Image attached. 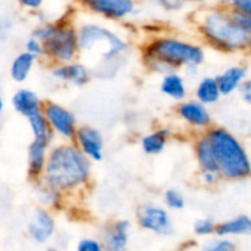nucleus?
Segmentation results:
<instances>
[{"mask_svg": "<svg viewBox=\"0 0 251 251\" xmlns=\"http://www.w3.org/2000/svg\"><path fill=\"white\" fill-rule=\"evenodd\" d=\"M90 166L86 157L74 147H59L47 163V180L54 189H69L87 179Z\"/></svg>", "mask_w": 251, "mask_h": 251, "instance_id": "f257e3e1", "label": "nucleus"}, {"mask_svg": "<svg viewBox=\"0 0 251 251\" xmlns=\"http://www.w3.org/2000/svg\"><path fill=\"white\" fill-rule=\"evenodd\" d=\"M218 172L228 178H242L250 173V164L239 142L225 130H213L208 136Z\"/></svg>", "mask_w": 251, "mask_h": 251, "instance_id": "f03ea898", "label": "nucleus"}, {"mask_svg": "<svg viewBox=\"0 0 251 251\" xmlns=\"http://www.w3.org/2000/svg\"><path fill=\"white\" fill-rule=\"evenodd\" d=\"M207 37L226 48H239L247 44L249 33L237 21L222 14H211L203 24Z\"/></svg>", "mask_w": 251, "mask_h": 251, "instance_id": "7ed1b4c3", "label": "nucleus"}, {"mask_svg": "<svg viewBox=\"0 0 251 251\" xmlns=\"http://www.w3.org/2000/svg\"><path fill=\"white\" fill-rule=\"evenodd\" d=\"M150 55L164 64L196 66L202 61L203 53L200 48L176 39H161L150 48Z\"/></svg>", "mask_w": 251, "mask_h": 251, "instance_id": "20e7f679", "label": "nucleus"}, {"mask_svg": "<svg viewBox=\"0 0 251 251\" xmlns=\"http://www.w3.org/2000/svg\"><path fill=\"white\" fill-rule=\"evenodd\" d=\"M80 46L86 50L100 51L105 61H112L126 49L124 42L97 25H86L80 32Z\"/></svg>", "mask_w": 251, "mask_h": 251, "instance_id": "39448f33", "label": "nucleus"}, {"mask_svg": "<svg viewBox=\"0 0 251 251\" xmlns=\"http://www.w3.org/2000/svg\"><path fill=\"white\" fill-rule=\"evenodd\" d=\"M36 38L43 42L46 50L59 60H71L76 51L75 33L65 27L44 26L36 32Z\"/></svg>", "mask_w": 251, "mask_h": 251, "instance_id": "423d86ee", "label": "nucleus"}, {"mask_svg": "<svg viewBox=\"0 0 251 251\" xmlns=\"http://www.w3.org/2000/svg\"><path fill=\"white\" fill-rule=\"evenodd\" d=\"M139 221L142 227L159 234H169L173 229L167 212L159 207H144L139 213Z\"/></svg>", "mask_w": 251, "mask_h": 251, "instance_id": "0eeeda50", "label": "nucleus"}, {"mask_svg": "<svg viewBox=\"0 0 251 251\" xmlns=\"http://www.w3.org/2000/svg\"><path fill=\"white\" fill-rule=\"evenodd\" d=\"M91 9L112 19H122L134 10L132 0H82Z\"/></svg>", "mask_w": 251, "mask_h": 251, "instance_id": "6e6552de", "label": "nucleus"}, {"mask_svg": "<svg viewBox=\"0 0 251 251\" xmlns=\"http://www.w3.org/2000/svg\"><path fill=\"white\" fill-rule=\"evenodd\" d=\"M46 114L49 123L56 131L64 136H73L75 131V118L70 112L61 108L60 105L50 103L46 108Z\"/></svg>", "mask_w": 251, "mask_h": 251, "instance_id": "1a4fd4ad", "label": "nucleus"}, {"mask_svg": "<svg viewBox=\"0 0 251 251\" xmlns=\"http://www.w3.org/2000/svg\"><path fill=\"white\" fill-rule=\"evenodd\" d=\"M77 139L83 152L87 156L92 157L96 161L102 158L103 140L97 130L92 127H81L77 131Z\"/></svg>", "mask_w": 251, "mask_h": 251, "instance_id": "9d476101", "label": "nucleus"}, {"mask_svg": "<svg viewBox=\"0 0 251 251\" xmlns=\"http://www.w3.org/2000/svg\"><path fill=\"white\" fill-rule=\"evenodd\" d=\"M28 232L36 242L44 243L54 232L53 218L44 211H37L28 226Z\"/></svg>", "mask_w": 251, "mask_h": 251, "instance_id": "9b49d317", "label": "nucleus"}, {"mask_svg": "<svg viewBox=\"0 0 251 251\" xmlns=\"http://www.w3.org/2000/svg\"><path fill=\"white\" fill-rule=\"evenodd\" d=\"M12 104L16 112L28 118L39 109V100L36 93L28 90H21L15 93L12 98Z\"/></svg>", "mask_w": 251, "mask_h": 251, "instance_id": "f8f14e48", "label": "nucleus"}, {"mask_svg": "<svg viewBox=\"0 0 251 251\" xmlns=\"http://www.w3.org/2000/svg\"><path fill=\"white\" fill-rule=\"evenodd\" d=\"M54 76L64 81H70L75 85H83L88 80L87 69L80 64L74 65H64L54 70Z\"/></svg>", "mask_w": 251, "mask_h": 251, "instance_id": "ddd939ff", "label": "nucleus"}, {"mask_svg": "<svg viewBox=\"0 0 251 251\" xmlns=\"http://www.w3.org/2000/svg\"><path fill=\"white\" fill-rule=\"evenodd\" d=\"M180 114L189 123L198 126H205L210 123V115L202 104L196 102L185 103L180 107Z\"/></svg>", "mask_w": 251, "mask_h": 251, "instance_id": "4468645a", "label": "nucleus"}, {"mask_svg": "<svg viewBox=\"0 0 251 251\" xmlns=\"http://www.w3.org/2000/svg\"><path fill=\"white\" fill-rule=\"evenodd\" d=\"M130 225L127 221H120L110 228L105 237V244L109 250L124 249L127 242V229Z\"/></svg>", "mask_w": 251, "mask_h": 251, "instance_id": "2eb2a0df", "label": "nucleus"}, {"mask_svg": "<svg viewBox=\"0 0 251 251\" xmlns=\"http://www.w3.org/2000/svg\"><path fill=\"white\" fill-rule=\"evenodd\" d=\"M48 141L41 139H34L29 147L28 152V164H29V173L36 176L39 174L42 168L44 167L46 162V150Z\"/></svg>", "mask_w": 251, "mask_h": 251, "instance_id": "dca6fc26", "label": "nucleus"}, {"mask_svg": "<svg viewBox=\"0 0 251 251\" xmlns=\"http://www.w3.org/2000/svg\"><path fill=\"white\" fill-rule=\"evenodd\" d=\"M245 75L244 69L242 68H233L229 69L228 71H226L223 75H221L217 78L218 87H220L221 93L223 95H228V93L232 92L233 90L237 88V86L239 85L240 81L243 80Z\"/></svg>", "mask_w": 251, "mask_h": 251, "instance_id": "f3484780", "label": "nucleus"}, {"mask_svg": "<svg viewBox=\"0 0 251 251\" xmlns=\"http://www.w3.org/2000/svg\"><path fill=\"white\" fill-rule=\"evenodd\" d=\"M33 60L34 55L28 53V51L20 54V55L15 59L14 63H12L11 65L12 78H14L15 81H17V82H21V81L26 80L32 65H33Z\"/></svg>", "mask_w": 251, "mask_h": 251, "instance_id": "a211bd4d", "label": "nucleus"}, {"mask_svg": "<svg viewBox=\"0 0 251 251\" xmlns=\"http://www.w3.org/2000/svg\"><path fill=\"white\" fill-rule=\"evenodd\" d=\"M198 156L199 161H200L201 166L206 169V171L211 172H218L217 162H216L215 154H213L212 145L208 137L202 139L198 145Z\"/></svg>", "mask_w": 251, "mask_h": 251, "instance_id": "6ab92c4d", "label": "nucleus"}, {"mask_svg": "<svg viewBox=\"0 0 251 251\" xmlns=\"http://www.w3.org/2000/svg\"><path fill=\"white\" fill-rule=\"evenodd\" d=\"M217 233L220 235L227 234H250L251 220L248 217H239L230 222L218 226Z\"/></svg>", "mask_w": 251, "mask_h": 251, "instance_id": "aec40b11", "label": "nucleus"}, {"mask_svg": "<svg viewBox=\"0 0 251 251\" xmlns=\"http://www.w3.org/2000/svg\"><path fill=\"white\" fill-rule=\"evenodd\" d=\"M161 88L167 96L176 98V100H181L185 96V86H184L183 80L176 74L167 75L162 82Z\"/></svg>", "mask_w": 251, "mask_h": 251, "instance_id": "412c9836", "label": "nucleus"}, {"mask_svg": "<svg viewBox=\"0 0 251 251\" xmlns=\"http://www.w3.org/2000/svg\"><path fill=\"white\" fill-rule=\"evenodd\" d=\"M220 87L213 78H205L201 81L198 88V97L202 103H213L220 98Z\"/></svg>", "mask_w": 251, "mask_h": 251, "instance_id": "4be33fe9", "label": "nucleus"}, {"mask_svg": "<svg viewBox=\"0 0 251 251\" xmlns=\"http://www.w3.org/2000/svg\"><path fill=\"white\" fill-rule=\"evenodd\" d=\"M166 145V132L158 131L153 132V134L149 135L142 141V146L146 153L149 154H156L162 152Z\"/></svg>", "mask_w": 251, "mask_h": 251, "instance_id": "5701e85b", "label": "nucleus"}, {"mask_svg": "<svg viewBox=\"0 0 251 251\" xmlns=\"http://www.w3.org/2000/svg\"><path fill=\"white\" fill-rule=\"evenodd\" d=\"M29 124H31L32 131L34 134V139H41L48 141L49 136V127L48 124H47L46 118L42 114H39V112L34 113V114L29 115L28 117Z\"/></svg>", "mask_w": 251, "mask_h": 251, "instance_id": "b1692460", "label": "nucleus"}, {"mask_svg": "<svg viewBox=\"0 0 251 251\" xmlns=\"http://www.w3.org/2000/svg\"><path fill=\"white\" fill-rule=\"evenodd\" d=\"M166 201L172 208H183L184 207V198L179 191L168 190L166 194Z\"/></svg>", "mask_w": 251, "mask_h": 251, "instance_id": "393cba45", "label": "nucleus"}, {"mask_svg": "<svg viewBox=\"0 0 251 251\" xmlns=\"http://www.w3.org/2000/svg\"><path fill=\"white\" fill-rule=\"evenodd\" d=\"M215 227H213L212 222L207 220H200L195 223V232L199 235H208L212 234Z\"/></svg>", "mask_w": 251, "mask_h": 251, "instance_id": "a878e982", "label": "nucleus"}, {"mask_svg": "<svg viewBox=\"0 0 251 251\" xmlns=\"http://www.w3.org/2000/svg\"><path fill=\"white\" fill-rule=\"evenodd\" d=\"M207 249L212 251H228L234 249V245L228 240H218V242H212L210 245H207Z\"/></svg>", "mask_w": 251, "mask_h": 251, "instance_id": "bb28decb", "label": "nucleus"}, {"mask_svg": "<svg viewBox=\"0 0 251 251\" xmlns=\"http://www.w3.org/2000/svg\"><path fill=\"white\" fill-rule=\"evenodd\" d=\"M78 250L80 251H100V243L92 239H83L78 244Z\"/></svg>", "mask_w": 251, "mask_h": 251, "instance_id": "cd10ccee", "label": "nucleus"}, {"mask_svg": "<svg viewBox=\"0 0 251 251\" xmlns=\"http://www.w3.org/2000/svg\"><path fill=\"white\" fill-rule=\"evenodd\" d=\"M26 48L27 51L33 55H37V54H41L43 51V48H42V44L39 42L38 38H32L29 39L28 42L26 43Z\"/></svg>", "mask_w": 251, "mask_h": 251, "instance_id": "c85d7f7f", "label": "nucleus"}, {"mask_svg": "<svg viewBox=\"0 0 251 251\" xmlns=\"http://www.w3.org/2000/svg\"><path fill=\"white\" fill-rule=\"evenodd\" d=\"M161 6L166 7L169 10H176L179 7L183 6V4L185 2V0H156Z\"/></svg>", "mask_w": 251, "mask_h": 251, "instance_id": "c756f323", "label": "nucleus"}, {"mask_svg": "<svg viewBox=\"0 0 251 251\" xmlns=\"http://www.w3.org/2000/svg\"><path fill=\"white\" fill-rule=\"evenodd\" d=\"M233 5H234L240 12L250 15L251 16V0H235V1L233 2Z\"/></svg>", "mask_w": 251, "mask_h": 251, "instance_id": "7c9ffc66", "label": "nucleus"}, {"mask_svg": "<svg viewBox=\"0 0 251 251\" xmlns=\"http://www.w3.org/2000/svg\"><path fill=\"white\" fill-rule=\"evenodd\" d=\"M242 96L248 103H251V81H248L242 86Z\"/></svg>", "mask_w": 251, "mask_h": 251, "instance_id": "2f4dec72", "label": "nucleus"}, {"mask_svg": "<svg viewBox=\"0 0 251 251\" xmlns=\"http://www.w3.org/2000/svg\"><path fill=\"white\" fill-rule=\"evenodd\" d=\"M19 2L24 6L29 7V9H37L44 2V0H19Z\"/></svg>", "mask_w": 251, "mask_h": 251, "instance_id": "473e14b6", "label": "nucleus"}, {"mask_svg": "<svg viewBox=\"0 0 251 251\" xmlns=\"http://www.w3.org/2000/svg\"><path fill=\"white\" fill-rule=\"evenodd\" d=\"M203 178H205V180L207 181V183H210V184L215 183L216 179H217V176H216V172L206 171V173H205V176H203Z\"/></svg>", "mask_w": 251, "mask_h": 251, "instance_id": "72a5a7b5", "label": "nucleus"}, {"mask_svg": "<svg viewBox=\"0 0 251 251\" xmlns=\"http://www.w3.org/2000/svg\"><path fill=\"white\" fill-rule=\"evenodd\" d=\"M2 107H4V103H2L1 93H0V114H1V112H2Z\"/></svg>", "mask_w": 251, "mask_h": 251, "instance_id": "f704fd0d", "label": "nucleus"}, {"mask_svg": "<svg viewBox=\"0 0 251 251\" xmlns=\"http://www.w3.org/2000/svg\"><path fill=\"white\" fill-rule=\"evenodd\" d=\"M185 1H201V0H185Z\"/></svg>", "mask_w": 251, "mask_h": 251, "instance_id": "c9c22d12", "label": "nucleus"}, {"mask_svg": "<svg viewBox=\"0 0 251 251\" xmlns=\"http://www.w3.org/2000/svg\"><path fill=\"white\" fill-rule=\"evenodd\" d=\"M228 1H230V2H232V4H233V2H234L235 0H228Z\"/></svg>", "mask_w": 251, "mask_h": 251, "instance_id": "e433bc0d", "label": "nucleus"}]
</instances>
